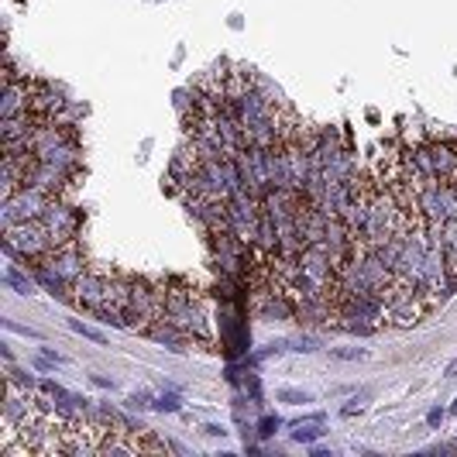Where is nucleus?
I'll list each match as a JSON object with an SVG mask.
<instances>
[{"label": "nucleus", "instance_id": "12", "mask_svg": "<svg viewBox=\"0 0 457 457\" xmlns=\"http://www.w3.org/2000/svg\"><path fill=\"white\" fill-rule=\"evenodd\" d=\"M7 285H14L21 296H31V292H35V278L21 275L17 269H7Z\"/></svg>", "mask_w": 457, "mask_h": 457}, {"label": "nucleus", "instance_id": "8", "mask_svg": "<svg viewBox=\"0 0 457 457\" xmlns=\"http://www.w3.org/2000/svg\"><path fill=\"white\" fill-rule=\"evenodd\" d=\"M42 162H48V165H59V169H69V172H80L83 169V145H80V138H69V141H62V145H52V148H42V152H35Z\"/></svg>", "mask_w": 457, "mask_h": 457}, {"label": "nucleus", "instance_id": "3", "mask_svg": "<svg viewBox=\"0 0 457 457\" xmlns=\"http://www.w3.org/2000/svg\"><path fill=\"white\" fill-rule=\"evenodd\" d=\"M42 224H45V231L52 234L55 248L80 241V213H76V206H73L66 196H59V199H52V203H48V210H45Z\"/></svg>", "mask_w": 457, "mask_h": 457}, {"label": "nucleus", "instance_id": "11", "mask_svg": "<svg viewBox=\"0 0 457 457\" xmlns=\"http://www.w3.org/2000/svg\"><path fill=\"white\" fill-rule=\"evenodd\" d=\"M251 87H255V90H258V93H262V96H265L269 103H275V107H282V103H285V100H282V90L275 87L272 80H265L262 73H251Z\"/></svg>", "mask_w": 457, "mask_h": 457}, {"label": "nucleus", "instance_id": "17", "mask_svg": "<svg viewBox=\"0 0 457 457\" xmlns=\"http://www.w3.org/2000/svg\"><path fill=\"white\" fill-rule=\"evenodd\" d=\"M203 433H206V437H224L227 430H224V427H217V423H206V427H203Z\"/></svg>", "mask_w": 457, "mask_h": 457}, {"label": "nucleus", "instance_id": "20", "mask_svg": "<svg viewBox=\"0 0 457 457\" xmlns=\"http://www.w3.org/2000/svg\"><path fill=\"white\" fill-rule=\"evenodd\" d=\"M440 420H444V413H440V409H433V413H430V427H437Z\"/></svg>", "mask_w": 457, "mask_h": 457}, {"label": "nucleus", "instance_id": "2", "mask_svg": "<svg viewBox=\"0 0 457 457\" xmlns=\"http://www.w3.org/2000/svg\"><path fill=\"white\" fill-rule=\"evenodd\" d=\"M52 196L31 186H21L10 196H0V227H14V224H28V220H42L48 210Z\"/></svg>", "mask_w": 457, "mask_h": 457}, {"label": "nucleus", "instance_id": "13", "mask_svg": "<svg viewBox=\"0 0 457 457\" xmlns=\"http://www.w3.org/2000/svg\"><path fill=\"white\" fill-rule=\"evenodd\" d=\"M444 251H457V217L444 220Z\"/></svg>", "mask_w": 457, "mask_h": 457}, {"label": "nucleus", "instance_id": "21", "mask_svg": "<svg viewBox=\"0 0 457 457\" xmlns=\"http://www.w3.org/2000/svg\"><path fill=\"white\" fill-rule=\"evenodd\" d=\"M444 375H447V378H454V375H457V358L451 361V365H447V371H444Z\"/></svg>", "mask_w": 457, "mask_h": 457}, {"label": "nucleus", "instance_id": "7", "mask_svg": "<svg viewBox=\"0 0 457 457\" xmlns=\"http://www.w3.org/2000/svg\"><path fill=\"white\" fill-rule=\"evenodd\" d=\"M107 278H110V275L93 272V269L87 275H80V278L73 282V303L83 306V310L100 313V310H103V299H107Z\"/></svg>", "mask_w": 457, "mask_h": 457}, {"label": "nucleus", "instance_id": "19", "mask_svg": "<svg viewBox=\"0 0 457 457\" xmlns=\"http://www.w3.org/2000/svg\"><path fill=\"white\" fill-rule=\"evenodd\" d=\"M275 427H278V420H262V437L275 433Z\"/></svg>", "mask_w": 457, "mask_h": 457}, {"label": "nucleus", "instance_id": "14", "mask_svg": "<svg viewBox=\"0 0 457 457\" xmlns=\"http://www.w3.org/2000/svg\"><path fill=\"white\" fill-rule=\"evenodd\" d=\"M69 327H73L76 334H83V337H90V341H96V344H103V341H107V337H103L100 330H93V327H87V323H80V320H73Z\"/></svg>", "mask_w": 457, "mask_h": 457}, {"label": "nucleus", "instance_id": "10", "mask_svg": "<svg viewBox=\"0 0 457 457\" xmlns=\"http://www.w3.org/2000/svg\"><path fill=\"white\" fill-rule=\"evenodd\" d=\"M327 430H323V420H310V423H296V430H292V440L296 444H313V440H320Z\"/></svg>", "mask_w": 457, "mask_h": 457}, {"label": "nucleus", "instance_id": "1", "mask_svg": "<svg viewBox=\"0 0 457 457\" xmlns=\"http://www.w3.org/2000/svg\"><path fill=\"white\" fill-rule=\"evenodd\" d=\"M3 248H7V255H14L28 265H38L55 251V241L42 220H28V224H14L3 231Z\"/></svg>", "mask_w": 457, "mask_h": 457}, {"label": "nucleus", "instance_id": "16", "mask_svg": "<svg viewBox=\"0 0 457 457\" xmlns=\"http://www.w3.org/2000/svg\"><path fill=\"white\" fill-rule=\"evenodd\" d=\"M155 406H159V409H169V413H176V409H179V399H176V395H162Z\"/></svg>", "mask_w": 457, "mask_h": 457}, {"label": "nucleus", "instance_id": "6", "mask_svg": "<svg viewBox=\"0 0 457 457\" xmlns=\"http://www.w3.org/2000/svg\"><path fill=\"white\" fill-rule=\"evenodd\" d=\"M169 320L183 330L189 341H210V310H206V303H203L199 296H196L189 306L176 310Z\"/></svg>", "mask_w": 457, "mask_h": 457}, {"label": "nucleus", "instance_id": "9", "mask_svg": "<svg viewBox=\"0 0 457 457\" xmlns=\"http://www.w3.org/2000/svg\"><path fill=\"white\" fill-rule=\"evenodd\" d=\"M437 179H457V141H430Z\"/></svg>", "mask_w": 457, "mask_h": 457}, {"label": "nucleus", "instance_id": "18", "mask_svg": "<svg viewBox=\"0 0 457 457\" xmlns=\"http://www.w3.org/2000/svg\"><path fill=\"white\" fill-rule=\"evenodd\" d=\"M334 358H344V361H351V358H365V351H334Z\"/></svg>", "mask_w": 457, "mask_h": 457}, {"label": "nucleus", "instance_id": "22", "mask_svg": "<svg viewBox=\"0 0 457 457\" xmlns=\"http://www.w3.org/2000/svg\"><path fill=\"white\" fill-rule=\"evenodd\" d=\"M451 413H454V416H457V399H454V406H451Z\"/></svg>", "mask_w": 457, "mask_h": 457}, {"label": "nucleus", "instance_id": "5", "mask_svg": "<svg viewBox=\"0 0 457 457\" xmlns=\"http://www.w3.org/2000/svg\"><path fill=\"white\" fill-rule=\"evenodd\" d=\"M38 265H48L52 272L59 275L62 282H76L80 275L90 272V265H87V255H83V248H80V241H73V244H62V248H55L45 262H38Z\"/></svg>", "mask_w": 457, "mask_h": 457}, {"label": "nucleus", "instance_id": "15", "mask_svg": "<svg viewBox=\"0 0 457 457\" xmlns=\"http://www.w3.org/2000/svg\"><path fill=\"white\" fill-rule=\"evenodd\" d=\"M278 402L299 406V402H310V395H306V392H296V388H282V392H278Z\"/></svg>", "mask_w": 457, "mask_h": 457}, {"label": "nucleus", "instance_id": "4", "mask_svg": "<svg viewBox=\"0 0 457 457\" xmlns=\"http://www.w3.org/2000/svg\"><path fill=\"white\" fill-rule=\"evenodd\" d=\"M35 90H38V80H28V76L3 80V90H0V117H14V114L35 110Z\"/></svg>", "mask_w": 457, "mask_h": 457}]
</instances>
